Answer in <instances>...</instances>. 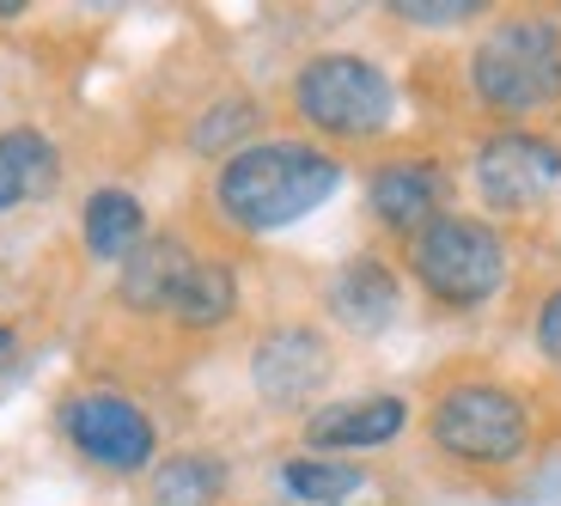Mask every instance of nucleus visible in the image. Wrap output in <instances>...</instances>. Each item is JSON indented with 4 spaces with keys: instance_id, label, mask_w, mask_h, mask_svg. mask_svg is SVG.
Wrapping results in <instances>:
<instances>
[{
    "instance_id": "nucleus-1",
    "label": "nucleus",
    "mask_w": 561,
    "mask_h": 506,
    "mask_svg": "<svg viewBox=\"0 0 561 506\" xmlns=\"http://www.w3.org/2000/svg\"><path fill=\"white\" fill-rule=\"evenodd\" d=\"M342 189V159L311 141H256L220 165L214 202L239 232H280Z\"/></svg>"
},
{
    "instance_id": "nucleus-2",
    "label": "nucleus",
    "mask_w": 561,
    "mask_h": 506,
    "mask_svg": "<svg viewBox=\"0 0 561 506\" xmlns=\"http://www.w3.org/2000/svg\"><path fill=\"white\" fill-rule=\"evenodd\" d=\"M470 85L494 116H531L561 104V25L556 19H501L470 49Z\"/></svg>"
},
{
    "instance_id": "nucleus-3",
    "label": "nucleus",
    "mask_w": 561,
    "mask_h": 506,
    "mask_svg": "<svg viewBox=\"0 0 561 506\" xmlns=\"http://www.w3.org/2000/svg\"><path fill=\"white\" fill-rule=\"evenodd\" d=\"M294 111L306 116L318 135L373 141V135H385L391 116H397V85L379 61L330 49V56H311L306 68L294 73Z\"/></svg>"
},
{
    "instance_id": "nucleus-4",
    "label": "nucleus",
    "mask_w": 561,
    "mask_h": 506,
    "mask_svg": "<svg viewBox=\"0 0 561 506\" xmlns=\"http://www.w3.org/2000/svg\"><path fill=\"white\" fill-rule=\"evenodd\" d=\"M409 268L415 281L451 311L489 306L506 287V244L489 220H470V214H439L434 226H421L415 244H409Z\"/></svg>"
},
{
    "instance_id": "nucleus-5",
    "label": "nucleus",
    "mask_w": 561,
    "mask_h": 506,
    "mask_svg": "<svg viewBox=\"0 0 561 506\" xmlns=\"http://www.w3.org/2000/svg\"><path fill=\"white\" fill-rule=\"evenodd\" d=\"M427 427H434V446L446 458L477 464V470L519 464L525 446H531V415H525V403L506 384H489V379L451 384L434 403V422Z\"/></svg>"
},
{
    "instance_id": "nucleus-6",
    "label": "nucleus",
    "mask_w": 561,
    "mask_h": 506,
    "mask_svg": "<svg viewBox=\"0 0 561 506\" xmlns=\"http://www.w3.org/2000/svg\"><path fill=\"white\" fill-rule=\"evenodd\" d=\"M61 434L73 439L85 464L116 470V476H135V470L153 464L159 434L147 422V409L128 403L123 391H80L61 403Z\"/></svg>"
},
{
    "instance_id": "nucleus-7",
    "label": "nucleus",
    "mask_w": 561,
    "mask_h": 506,
    "mask_svg": "<svg viewBox=\"0 0 561 506\" xmlns=\"http://www.w3.org/2000/svg\"><path fill=\"white\" fill-rule=\"evenodd\" d=\"M556 183H561L556 141L525 135V128H506V135L482 141V153H477V189H482V202H489V208L525 214V208H537Z\"/></svg>"
},
{
    "instance_id": "nucleus-8",
    "label": "nucleus",
    "mask_w": 561,
    "mask_h": 506,
    "mask_svg": "<svg viewBox=\"0 0 561 506\" xmlns=\"http://www.w3.org/2000/svg\"><path fill=\"white\" fill-rule=\"evenodd\" d=\"M251 384L268 409H306L330 384V342L311 324H280L256 342Z\"/></svg>"
},
{
    "instance_id": "nucleus-9",
    "label": "nucleus",
    "mask_w": 561,
    "mask_h": 506,
    "mask_svg": "<svg viewBox=\"0 0 561 506\" xmlns=\"http://www.w3.org/2000/svg\"><path fill=\"white\" fill-rule=\"evenodd\" d=\"M409 422V403L391 391L379 396H342V403H323L318 415L306 422V446L318 451H366V446H385L397 439Z\"/></svg>"
},
{
    "instance_id": "nucleus-10",
    "label": "nucleus",
    "mask_w": 561,
    "mask_h": 506,
    "mask_svg": "<svg viewBox=\"0 0 561 506\" xmlns=\"http://www.w3.org/2000/svg\"><path fill=\"white\" fill-rule=\"evenodd\" d=\"M439 196H446V183L427 159H397V165L373 171L366 183V208L373 220L391 226V232H421V226L439 220Z\"/></svg>"
},
{
    "instance_id": "nucleus-11",
    "label": "nucleus",
    "mask_w": 561,
    "mask_h": 506,
    "mask_svg": "<svg viewBox=\"0 0 561 506\" xmlns=\"http://www.w3.org/2000/svg\"><path fill=\"white\" fill-rule=\"evenodd\" d=\"M397 306H403V287H397V275L379 256H354V263L336 268V281H330V311H336L354 336H379L397 318Z\"/></svg>"
},
{
    "instance_id": "nucleus-12",
    "label": "nucleus",
    "mask_w": 561,
    "mask_h": 506,
    "mask_svg": "<svg viewBox=\"0 0 561 506\" xmlns=\"http://www.w3.org/2000/svg\"><path fill=\"white\" fill-rule=\"evenodd\" d=\"M190 244L171 239V232H159V239H147L135 256L123 263V281H116V294H123L128 311H165L171 294H178V281L190 275Z\"/></svg>"
},
{
    "instance_id": "nucleus-13",
    "label": "nucleus",
    "mask_w": 561,
    "mask_h": 506,
    "mask_svg": "<svg viewBox=\"0 0 561 506\" xmlns=\"http://www.w3.org/2000/svg\"><path fill=\"white\" fill-rule=\"evenodd\" d=\"M56 147L37 128H0V214L56 189Z\"/></svg>"
},
{
    "instance_id": "nucleus-14",
    "label": "nucleus",
    "mask_w": 561,
    "mask_h": 506,
    "mask_svg": "<svg viewBox=\"0 0 561 506\" xmlns=\"http://www.w3.org/2000/svg\"><path fill=\"white\" fill-rule=\"evenodd\" d=\"M80 232H85V251L99 263H128V256L147 244V214L128 189H92L80 214Z\"/></svg>"
},
{
    "instance_id": "nucleus-15",
    "label": "nucleus",
    "mask_w": 561,
    "mask_h": 506,
    "mask_svg": "<svg viewBox=\"0 0 561 506\" xmlns=\"http://www.w3.org/2000/svg\"><path fill=\"white\" fill-rule=\"evenodd\" d=\"M171 318H178L183 330H220L232 311H239V275L226 263H208V256H196L190 263V275L178 281V294H171Z\"/></svg>"
},
{
    "instance_id": "nucleus-16",
    "label": "nucleus",
    "mask_w": 561,
    "mask_h": 506,
    "mask_svg": "<svg viewBox=\"0 0 561 506\" xmlns=\"http://www.w3.org/2000/svg\"><path fill=\"white\" fill-rule=\"evenodd\" d=\"M226 494V464L214 451H178L153 470V501L159 506H214Z\"/></svg>"
},
{
    "instance_id": "nucleus-17",
    "label": "nucleus",
    "mask_w": 561,
    "mask_h": 506,
    "mask_svg": "<svg viewBox=\"0 0 561 506\" xmlns=\"http://www.w3.org/2000/svg\"><path fill=\"white\" fill-rule=\"evenodd\" d=\"M280 488L299 506H342L348 494L366 488V470L342 464V458H294V464H280Z\"/></svg>"
},
{
    "instance_id": "nucleus-18",
    "label": "nucleus",
    "mask_w": 561,
    "mask_h": 506,
    "mask_svg": "<svg viewBox=\"0 0 561 506\" xmlns=\"http://www.w3.org/2000/svg\"><path fill=\"white\" fill-rule=\"evenodd\" d=\"M256 128V104L251 99H226V104H214L208 116H202L196 123V135H190V141H196V153H239V135H251Z\"/></svg>"
},
{
    "instance_id": "nucleus-19",
    "label": "nucleus",
    "mask_w": 561,
    "mask_h": 506,
    "mask_svg": "<svg viewBox=\"0 0 561 506\" xmlns=\"http://www.w3.org/2000/svg\"><path fill=\"white\" fill-rule=\"evenodd\" d=\"M391 13L403 25H463V19L489 13L482 0H391Z\"/></svg>"
},
{
    "instance_id": "nucleus-20",
    "label": "nucleus",
    "mask_w": 561,
    "mask_h": 506,
    "mask_svg": "<svg viewBox=\"0 0 561 506\" xmlns=\"http://www.w3.org/2000/svg\"><path fill=\"white\" fill-rule=\"evenodd\" d=\"M537 354L561 366V287L543 299V311H537Z\"/></svg>"
},
{
    "instance_id": "nucleus-21",
    "label": "nucleus",
    "mask_w": 561,
    "mask_h": 506,
    "mask_svg": "<svg viewBox=\"0 0 561 506\" xmlns=\"http://www.w3.org/2000/svg\"><path fill=\"white\" fill-rule=\"evenodd\" d=\"M25 13V0H0V19H19Z\"/></svg>"
},
{
    "instance_id": "nucleus-22",
    "label": "nucleus",
    "mask_w": 561,
    "mask_h": 506,
    "mask_svg": "<svg viewBox=\"0 0 561 506\" xmlns=\"http://www.w3.org/2000/svg\"><path fill=\"white\" fill-rule=\"evenodd\" d=\"M7 354H13V330L0 324V360H7Z\"/></svg>"
}]
</instances>
